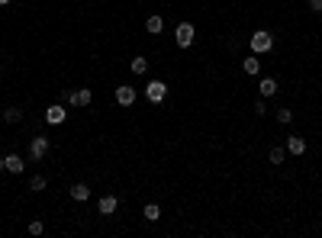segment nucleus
Segmentation results:
<instances>
[{
	"label": "nucleus",
	"mask_w": 322,
	"mask_h": 238,
	"mask_svg": "<svg viewBox=\"0 0 322 238\" xmlns=\"http://www.w3.org/2000/svg\"><path fill=\"white\" fill-rule=\"evenodd\" d=\"M62 100L71 103V107H90L94 103V90L84 87V90H62Z\"/></svg>",
	"instance_id": "obj_2"
},
{
	"label": "nucleus",
	"mask_w": 322,
	"mask_h": 238,
	"mask_svg": "<svg viewBox=\"0 0 322 238\" xmlns=\"http://www.w3.org/2000/svg\"><path fill=\"white\" fill-rule=\"evenodd\" d=\"M4 119H7V122H10V126H13V122H20V119H23V110H20V107H10V110L4 113Z\"/></svg>",
	"instance_id": "obj_18"
},
{
	"label": "nucleus",
	"mask_w": 322,
	"mask_h": 238,
	"mask_svg": "<svg viewBox=\"0 0 322 238\" xmlns=\"http://www.w3.org/2000/svg\"><path fill=\"white\" fill-rule=\"evenodd\" d=\"M7 171H10V174H23L26 171V161H23L20 155H7Z\"/></svg>",
	"instance_id": "obj_12"
},
{
	"label": "nucleus",
	"mask_w": 322,
	"mask_h": 238,
	"mask_svg": "<svg viewBox=\"0 0 322 238\" xmlns=\"http://www.w3.org/2000/svg\"><path fill=\"white\" fill-rule=\"evenodd\" d=\"M284 158H287V148H281V145H274L271 152H267V161L271 164H284Z\"/></svg>",
	"instance_id": "obj_17"
},
{
	"label": "nucleus",
	"mask_w": 322,
	"mask_h": 238,
	"mask_svg": "<svg viewBox=\"0 0 322 238\" xmlns=\"http://www.w3.org/2000/svg\"><path fill=\"white\" fill-rule=\"evenodd\" d=\"M0 171H7V158L4 155H0Z\"/></svg>",
	"instance_id": "obj_24"
},
{
	"label": "nucleus",
	"mask_w": 322,
	"mask_h": 238,
	"mask_svg": "<svg viewBox=\"0 0 322 238\" xmlns=\"http://www.w3.org/2000/svg\"><path fill=\"white\" fill-rule=\"evenodd\" d=\"M42 232H45V225H42L39 219H32V222H29V235H42Z\"/></svg>",
	"instance_id": "obj_21"
},
{
	"label": "nucleus",
	"mask_w": 322,
	"mask_h": 238,
	"mask_svg": "<svg viewBox=\"0 0 322 238\" xmlns=\"http://www.w3.org/2000/svg\"><path fill=\"white\" fill-rule=\"evenodd\" d=\"M65 119H68V110L58 107V103H52V107L45 110V122H49V126H62Z\"/></svg>",
	"instance_id": "obj_6"
},
{
	"label": "nucleus",
	"mask_w": 322,
	"mask_h": 238,
	"mask_svg": "<svg viewBox=\"0 0 322 238\" xmlns=\"http://www.w3.org/2000/svg\"><path fill=\"white\" fill-rule=\"evenodd\" d=\"M49 148H52V142L45 135H32L29 138V158H32V161H42V158L49 155Z\"/></svg>",
	"instance_id": "obj_4"
},
{
	"label": "nucleus",
	"mask_w": 322,
	"mask_h": 238,
	"mask_svg": "<svg viewBox=\"0 0 322 238\" xmlns=\"http://www.w3.org/2000/svg\"><path fill=\"white\" fill-rule=\"evenodd\" d=\"M258 90H261V97H264V100H267V97H274L277 90H281V84H277V81H274V77H261V84H258Z\"/></svg>",
	"instance_id": "obj_9"
},
{
	"label": "nucleus",
	"mask_w": 322,
	"mask_h": 238,
	"mask_svg": "<svg viewBox=\"0 0 322 238\" xmlns=\"http://www.w3.org/2000/svg\"><path fill=\"white\" fill-rule=\"evenodd\" d=\"M255 113H258V116H264V113H267V107H264V97H261V100L255 103Z\"/></svg>",
	"instance_id": "obj_22"
},
{
	"label": "nucleus",
	"mask_w": 322,
	"mask_h": 238,
	"mask_svg": "<svg viewBox=\"0 0 322 238\" xmlns=\"http://www.w3.org/2000/svg\"><path fill=\"white\" fill-rule=\"evenodd\" d=\"M45 183H49V180L42 177V174H36V177L29 180V190H32V193H39V190H45Z\"/></svg>",
	"instance_id": "obj_20"
},
{
	"label": "nucleus",
	"mask_w": 322,
	"mask_h": 238,
	"mask_svg": "<svg viewBox=\"0 0 322 238\" xmlns=\"http://www.w3.org/2000/svg\"><path fill=\"white\" fill-rule=\"evenodd\" d=\"M145 97H149V103H161L164 97H168V84L164 81H149L145 84Z\"/></svg>",
	"instance_id": "obj_5"
},
{
	"label": "nucleus",
	"mask_w": 322,
	"mask_h": 238,
	"mask_svg": "<svg viewBox=\"0 0 322 238\" xmlns=\"http://www.w3.org/2000/svg\"><path fill=\"white\" fill-rule=\"evenodd\" d=\"M284 148H287L290 155H297V158H300V155H306V142H303L300 135H290V138H287V145H284Z\"/></svg>",
	"instance_id": "obj_10"
},
{
	"label": "nucleus",
	"mask_w": 322,
	"mask_h": 238,
	"mask_svg": "<svg viewBox=\"0 0 322 238\" xmlns=\"http://www.w3.org/2000/svg\"><path fill=\"white\" fill-rule=\"evenodd\" d=\"M129 71H132V74H145V71H149V61H145L142 55H135L132 61H129Z\"/></svg>",
	"instance_id": "obj_15"
},
{
	"label": "nucleus",
	"mask_w": 322,
	"mask_h": 238,
	"mask_svg": "<svg viewBox=\"0 0 322 238\" xmlns=\"http://www.w3.org/2000/svg\"><path fill=\"white\" fill-rule=\"evenodd\" d=\"M309 7H312L316 13H322V0H309Z\"/></svg>",
	"instance_id": "obj_23"
},
{
	"label": "nucleus",
	"mask_w": 322,
	"mask_h": 238,
	"mask_svg": "<svg viewBox=\"0 0 322 238\" xmlns=\"http://www.w3.org/2000/svg\"><path fill=\"white\" fill-rule=\"evenodd\" d=\"M142 216L149 219V222H158V219H161V206H158V203H149V206L142 209Z\"/></svg>",
	"instance_id": "obj_16"
},
{
	"label": "nucleus",
	"mask_w": 322,
	"mask_h": 238,
	"mask_svg": "<svg viewBox=\"0 0 322 238\" xmlns=\"http://www.w3.org/2000/svg\"><path fill=\"white\" fill-rule=\"evenodd\" d=\"M13 4V0H0V7H10Z\"/></svg>",
	"instance_id": "obj_25"
},
{
	"label": "nucleus",
	"mask_w": 322,
	"mask_h": 238,
	"mask_svg": "<svg viewBox=\"0 0 322 238\" xmlns=\"http://www.w3.org/2000/svg\"><path fill=\"white\" fill-rule=\"evenodd\" d=\"M97 209H100V216H113V213H116V209H119V200L113 197V193H107V197H100Z\"/></svg>",
	"instance_id": "obj_8"
},
{
	"label": "nucleus",
	"mask_w": 322,
	"mask_h": 238,
	"mask_svg": "<svg viewBox=\"0 0 322 238\" xmlns=\"http://www.w3.org/2000/svg\"><path fill=\"white\" fill-rule=\"evenodd\" d=\"M274 116H277V122H281V126H290V122H293V113L287 110V107H284V110H277Z\"/></svg>",
	"instance_id": "obj_19"
},
{
	"label": "nucleus",
	"mask_w": 322,
	"mask_h": 238,
	"mask_svg": "<svg viewBox=\"0 0 322 238\" xmlns=\"http://www.w3.org/2000/svg\"><path fill=\"white\" fill-rule=\"evenodd\" d=\"M116 103H119V107H132V103H135V87L119 84L116 87Z\"/></svg>",
	"instance_id": "obj_7"
},
{
	"label": "nucleus",
	"mask_w": 322,
	"mask_h": 238,
	"mask_svg": "<svg viewBox=\"0 0 322 238\" xmlns=\"http://www.w3.org/2000/svg\"><path fill=\"white\" fill-rule=\"evenodd\" d=\"M248 45L255 55H267V52L274 49V36L267 29H258V32H251V39H248Z\"/></svg>",
	"instance_id": "obj_1"
},
{
	"label": "nucleus",
	"mask_w": 322,
	"mask_h": 238,
	"mask_svg": "<svg viewBox=\"0 0 322 238\" xmlns=\"http://www.w3.org/2000/svg\"><path fill=\"white\" fill-rule=\"evenodd\" d=\"M194 39H197L194 23H180L177 29H174V42H177V49H190V45H194Z\"/></svg>",
	"instance_id": "obj_3"
},
{
	"label": "nucleus",
	"mask_w": 322,
	"mask_h": 238,
	"mask_svg": "<svg viewBox=\"0 0 322 238\" xmlns=\"http://www.w3.org/2000/svg\"><path fill=\"white\" fill-rule=\"evenodd\" d=\"M161 29H164V20H161L158 13H152L149 20H145V32H152V36H158Z\"/></svg>",
	"instance_id": "obj_11"
},
{
	"label": "nucleus",
	"mask_w": 322,
	"mask_h": 238,
	"mask_svg": "<svg viewBox=\"0 0 322 238\" xmlns=\"http://www.w3.org/2000/svg\"><path fill=\"white\" fill-rule=\"evenodd\" d=\"M242 68H245V74H258V71H261V55H255V52H251V55L242 61Z\"/></svg>",
	"instance_id": "obj_13"
},
{
	"label": "nucleus",
	"mask_w": 322,
	"mask_h": 238,
	"mask_svg": "<svg viewBox=\"0 0 322 238\" xmlns=\"http://www.w3.org/2000/svg\"><path fill=\"white\" fill-rule=\"evenodd\" d=\"M68 193H71V200H74V203H84L87 197H90V187H87V183H74V187L68 190Z\"/></svg>",
	"instance_id": "obj_14"
}]
</instances>
